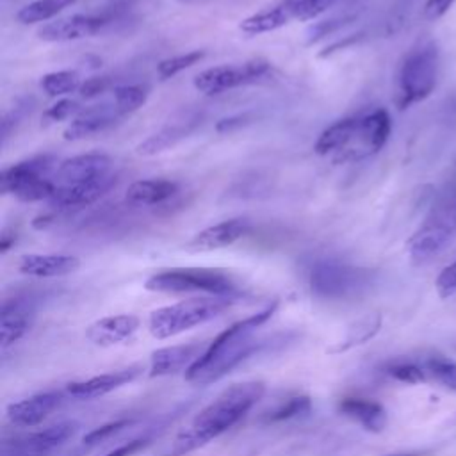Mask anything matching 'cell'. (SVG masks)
Instances as JSON below:
<instances>
[{
    "label": "cell",
    "instance_id": "obj_16",
    "mask_svg": "<svg viewBox=\"0 0 456 456\" xmlns=\"http://www.w3.org/2000/svg\"><path fill=\"white\" fill-rule=\"evenodd\" d=\"M105 23L107 20L103 16H94V14L64 16V18H57L53 21L45 23L37 30V37L48 43L77 41L100 32Z\"/></svg>",
    "mask_w": 456,
    "mask_h": 456
},
{
    "label": "cell",
    "instance_id": "obj_34",
    "mask_svg": "<svg viewBox=\"0 0 456 456\" xmlns=\"http://www.w3.org/2000/svg\"><path fill=\"white\" fill-rule=\"evenodd\" d=\"M387 374L397 381L410 383V385L426 381V378H428L426 369H422L420 365L411 363V362H394V363L387 365Z\"/></svg>",
    "mask_w": 456,
    "mask_h": 456
},
{
    "label": "cell",
    "instance_id": "obj_13",
    "mask_svg": "<svg viewBox=\"0 0 456 456\" xmlns=\"http://www.w3.org/2000/svg\"><path fill=\"white\" fill-rule=\"evenodd\" d=\"M116 183V175L102 176L96 180L86 182H73V183H57L53 196L48 200L52 208L66 210V208H78L94 203L103 194H107Z\"/></svg>",
    "mask_w": 456,
    "mask_h": 456
},
{
    "label": "cell",
    "instance_id": "obj_24",
    "mask_svg": "<svg viewBox=\"0 0 456 456\" xmlns=\"http://www.w3.org/2000/svg\"><path fill=\"white\" fill-rule=\"evenodd\" d=\"M294 18V0H285L278 5H273L269 9L258 11L248 18H244L239 23L240 32H244L246 36H260L265 32H273L278 30L281 27H285L287 23H290Z\"/></svg>",
    "mask_w": 456,
    "mask_h": 456
},
{
    "label": "cell",
    "instance_id": "obj_41",
    "mask_svg": "<svg viewBox=\"0 0 456 456\" xmlns=\"http://www.w3.org/2000/svg\"><path fill=\"white\" fill-rule=\"evenodd\" d=\"M454 2H456V0H428L426 5H424V16H426V20L435 21V20L442 18V16L452 7Z\"/></svg>",
    "mask_w": 456,
    "mask_h": 456
},
{
    "label": "cell",
    "instance_id": "obj_2",
    "mask_svg": "<svg viewBox=\"0 0 456 456\" xmlns=\"http://www.w3.org/2000/svg\"><path fill=\"white\" fill-rule=\"evenodd\" d=\"M276 308L278 301H273L256 314H251L223 330L214 340L208 342L205 353L183 374L185 379L192 385L216 383L240 365L248 356L260 351L265 342L255 338V333L273 317Z\"/></svg>",
    "mask_w": 456,
    "mask_h": 456
},
{
    "label": "cell",
    "instance_id": "obj_22",
    "mask_svg": "<svg viewBox=\"0 0 456 456\" xmlns=\"http://www.w3.org/2000/svg\"><path fill=\"white\" fill-rule=\"evenodd\" d=\"M18 271L32 278H59L75 273L80 260L73 255H41L27 253L18 258Z\"/></svg>",
    "mask_w": 456,
    "mask_h": 456
},
{
    "label": "cell",
    "instance_id": "obj_8",
    "mask_svg": "<svg viewBox=\"0 0 456 456\" xmlns=\"http://www.w3.org/2000/svg\"><path fill=\"white\" fill-rule=\"evenodd\" d=\"M306 285L315 297L328 301L354 299L372 285V273L347 262L322 258L310 264Z\"/></svg>",
    "mask_w": 456,
    "mask_h": 456
},
{
    "label": "cell",
    "instance_id": "obj_21",
    "mask_svg": "<svg viewBox=\"0 0 456 456\" xmlns=\"http://www.w3.org/2000/svg\"><path fill=\"white\" fill-rule=\"evenodd\" d=\"M139 326H141V319L134 314L107 315L87 326L86 338L94 346L109 347L130 338Z\"/></svg>",
    "mask_w": 456,
    "mask_h": 456
},
{
    "label": "cell",
    "instance_id": "obj_27",
    "mask_svg": "<svg viewBox=\"0 0 456 456\" xmlns=\"http://www.w3.org/2000/svg\"><path fill=\"white\" fill-rule=\"evenodd\" d=\"M75 0H34L21 7L16 12V20L23 25L30 23H41L53 16H57L61 11L69 7Z\"/></svg>",
    "mask_w": 456,
    "mask_h": 456
},
{
    "label": "cell",
    "instance_id": "obj_19",
    "mask_svg": "<svg viewBox=\"0 0 456 456\" xmlns=\"http://www.w3.org/2000/svg\"><path fill=\"white\" fill-rule=\"evenodd\" d=\"M142 372V365H128L118 370L103 372L82 381H71L66 387V392L75 399H96L112 390H118L128 383H132Z\"/></svg>",
    "mask_w": 456,
    "mask_h": 456
},
{
    "label": "cell",
    "instance_id": "obj_26",
    "mask_svg": "<svg viewBox=\"0 0 456 456\" xmlns=\"http://www.w3.org/2000/svg\"><path fill=\"white\" fill-rule=\"evenodd\" d=\"M194 128V125H167L164 128H160L159 132H155L153 135H150L148 139H144L141 144H137L135 153L142 155V157H151L157 153H162L169 148H173L176 142H180L182 139L187 137V134Z\"/></svg>",
    "mask_w": 456,
    "mask_h": 456
},
{
    "label": "cell",
    "instance_id": "obj_20",
    "mask_svg": "<svg viewBox=\"0 0 456 456\" xmlns=\"http://www.w3.org/2000/svg\"><path fill=\"white\" fill-rule=\"evenodd\" d=\"M251 230V223L246 217H233L226 219L221 223H216L212 226H207L200 230L192 240L189 242V248L196 251H212V249H221L226 246H232L248 232Z\"/></svg>",
    "mask_w": 456,
    "mask_h": 456
},
{
    "label": "cell",
    "instance_id": "obj_40",
    "mask_svg": "<svg viewBox=\"0 0 456 456\" xmlns=\"http://www.w3.org/2000/svg\"><path fill=\"white\" fill-rule=\"evenodd\" d=\"M150 444V438L148 436H139V438H132L121 445H118L116 449L105 452L103 456H132L139 451H142L146 445Z\"/></svg>",
    "mask_w": 456,
    "mask_h": 456
},
{
    "label": "cell",
    "instance_id": "obj_18",
    "mask_svg": "<svg viewBox=\"0 0 456 456\" xmlns=\"http://www.w3.org/2000/svg\"><path fill=\"white\" fill-rule=\"evenodd\" d=\"M109 175H112V159L105 153L91 151V153L75 155L59 162V167L55 171V182L73 183V182L96 180Z\"/></svg>",
    "mask_w": 456,
    "mask_h": 456
},
{
    "label": "cell",
    "instance_id": "obj_29",
    "mask_svg": "<svg viewBox=\"0 0 456 456\" xmlns=\"http://www.w3.org/2000/svg\"><path fill=\"white\" fill-rule=\"evenodd\" d=\"M150 89L141 84H123L112 87V103L119 110L121 116L135 112L148 100Z\"/></svg>",
    "mask_w": 456,
    "mask_h": 456
},
{
    "label": "cell",
    "instance_id": "obj_6",
    "mask_svg": "<svg viewBox=\"0 0 456 456\" xmlns=\"http://www.w3.org/2000/svg\"><path fill=\"white\" fill-rule=\"evenodd\" d=\"M235 301L237 297L228 296H203L157 308L150 314V333L159 340L176 337L216 319Z\"/></svg>",
    "mask_w": 456,
    "mask_h": 456
},
{
    "label": "cell",
    "instance_id": "obj_23",
    "mask_svg": "<svg viewBox=\"0 0 456 456\" xmlns=\"http://www.w3.org/2000/svg\"><path fill=\"white\" fill-rule=\"evenodd\" d=\"M338 411L358 422L370 433H381L387 426V410L381 403L367 397H344L338 401Z\"/></svg>",
    "mask_w": 456,
    "mask_h": 456
},
{
    "label": "cell",
    "instance_id": "obj_42",
    "mask_svg": "<svg viewBox=\"0 0 456 456\" xmlns=\"http://www.w3.org/2000/svg\"><path fill=\"white\" fill-rule=\"evenodd\" d=\"M16 242V233L14 232H9V230H4L2 235H0V251L2 253H7Z\"/></svg>",
    "mask_w": 456,
    "mask_h": 456
},
{
    "label": "cell",
    "instance_id": "obj_4",
    "mask_svg": "<svg viewBox=\"0 0 456 456\" xmlns=\"http://www.w3.org/2000/svg\"><path fill=\"white\" fill-rule=\"evenodd\" d=\"M456 237V180L445 185L424 221L411 233L406 242L411 264L424 265L444 251V248Z\"/></svg>",
    "mask_w": 456,
    "mask_h": 456
},
{
    "label": "cell",
    "instance_id": "obj_43",
    "mask_svg": "<svg viewBox=\"0 0 456 456\" xmlns=\"http://www.w3.org/2000/svg\"><path fill=\"white\" fill-rule=\"evenodd\" d=\"M388 456H415V454H388Z\"/></svg>",
    "mask_w": 456,
    "mask_h": 456
},
{
    "label": "cell",
    "instance_id": "obj_15",
    "mask_svg": "<svg viewBox=\"0 0 456 456\" xmlns=\"http://www.w3.org/2000/svg\"><path fill=\"white\" fill-rule=\"evenodd\" d=\"M208 342H189V344H176L166 346L151 353L150 358V378L171 376L178 372H187L198 358L205 353Z\"/></svg>",
    "mask_w": 456,
    "mask_h": 456
},
{
    "label": "cell",
    "instance_id": "obj_37",
    "mask_svg": "<svg viewBox=\"0 0 456 456\" xmlns=\"http://www.w3.org/2000/svg\"><path fill=\"white\" fill-rule=\"evenodd\" d=\"M80 112V107L75 100H59L57 103H53L52 107H48L45 112H43V121L45 125H50V123H59V121H64L68 118H71L73 114H78Z\"/></svg>",
    "mask_w": 456,
    "mask_h": 456
},
{
    "label": "cell",
    "instance_id": "obj_32",
    "mask_svg": "<svg viewBox=\"0 0 456 456\" xmlns=\"http://www.w3.org/2000/svg\"><path fill=\"white\" fill-rule=\"evenodd\" d=\"M205 55H207L205 50H191L187 53L167 57L157 64V75L160 80H167V78L178 75L180 71L198 64Z\"/></svg>",
    "mask_w": 456,
    "mask_h": 456
},
{
    "label": "cell",
    "instance_id": "obj_35",
    "mask_svg": "<svg viewBox=\"0 0 456 456\" xmlns=\"http://www.w3.org/2000/svg\"><path fill=\"white\" fill-rule=\"evenodd\" d=\"M340 2L344 0H294V18L299 21L314 20Z\"/></svg>",
    "mask_w": 456,
    "mask_h": 456
},
{
    "label": "cell",
    "instance_id": "obj_17",
    "mask_svg": "<svg viewBox=\"0 0 456 456\" xmlns=\"http://www.w3.org/2000/svg\"><path fill=\"white\" fill-rule=\"evenodd\" d=\"M121 118L123 116L119 114V110L116 109L112 100L102 102V103L82 109L64 128L62 137L66 141H78V139H84V137H89V135L107 130Z\"/></svg>",
    "mask_w": 456,
    "mask_h": 456
},
{
    "label": "cell",
    "instance_id": "obj_3",
    "mask_svg": "<svg viewBox=\"0 0 456 456\" xmlns=\"http://www.w3.org/2000/svg\"><path fill=\"white\" fill-rule=\"evenodd\" d=\"M392 119L388 110L374 109L370 112L335 121L321 132L314 150L335 164L360 162L376 155L388 141Z\"/></svg>",
    "mask_w": 456,
    "mask_h": 456
},
{
    "label": "cell",
    "instance_id": "obj_14",
    "mask_svg": "<svg viewBox=\"0 0 456 456\" xmlns=\"http://www.w3.org/2000/svg\"><path fill=\"white\" fill-rule=\"evenodd\" d=\"M62 401H64L62 392H57V390L37 392L25 399L7 404L5 413L12 426L32 428L46 420L62 404Z\"/></svg>",
    "mask_w": 456,
    "mask_h": 456
},
{
    "label": "cell",
    "instance_id": "obj_36",
    "mask_svg": "<svg viewBox=\"0 0 456 456\" xmlns=\"http://www.w3.org/2000/svg\"><path fill=\"white\" fill-rule=\"evenodd\" d=\"M132 424H134L132 419H119V420H112V422H107V424H103V426H98V428H94L93 431H89V433L84 436V444H87V445L100 444V442L110 438L112 435L119 433L121 429H125V428H128V426H132Z\"/></svg>",
    "mask_w": 456,
    "mask_h": 456
},
{
    "label": "cell",
    "instance_id": "obj_25",
    "mask_svg": "<svg viewBox=\"0 0 456 456\" xmlns=\"http://www.w3.org/2000/svg\"><path fill=\"white\" fill-rule=\"evenodd\" d=\"M178 192V183L166 178L135 180L126 189V201L137 207H151L167 201Z\"/></svg>",
    "mask_w": 456,
    "mask_h": 456
},
{
    "label": "cell",
    "instance_id": "obj_28",
    "mask_svg": "<svg viewBox=\"0 0 456 456\" xmlns=\"http://www.w3.org/2000/svg\"><path fill=\"white\" fill-rule=\"evenodd\" d=\"M381 326V315L379 314H374V315H367L360 321H356V324H353L347 331V335L344 337V340L333 347L328 349V353H342V351H347L354 346H360V344H365L369 338H372Z\"/></svg>",
    "mask_w": 456,
    "mask_h": 456
},
{
    "label": "cell",
    "instance_id": "obj_39",
    "mask_svg": "<svg viewBox=\"0 0 456 456\" xmlns=\"http://www.w3.org/2000/svg\"><path fill=\"white\" fill-rule=\"evenodd\" d=\"M110 87H112V82H110L109 77H91V78H86L80 84L78 94L86 100H91V98H96V96L103 94Z\"/></svg>",
    "mask_w": 456,
    "mask_h": 456
},
{
    "label": "cell",
    "instance_id": "obj_11",
    "mask_svg": "<svg viewBox=\"0 0 456 456\" xmlns=\"http://www.w3.org/2000/svg\"><path fill=\"white\" fill-rule=\"evenodd\" d=\"M78 424L73 420H64L52 424L41 431L30 433L27 436L2 442L0 456H46L57 447H61L77 431Z\"/></svg>",
    "mask_w": 456,
    "mask_h": 456
},
{
    "label": "cell",
    "instance_id": "obj_30",
    "mask_svg": "<svg viewBox=\"0 0 456 456\" xmlns=\"http://www.w3.org/2000/svg\"><path fill=\"white\" fill-rule=\"evenodd\" d=\"M80 77L77 71L71 69H62V71H52L41 77V89L52 96H64L69 93H75L80 89Z\"/></svg>",
    "mask_w": 456,
    "mask_h": 456
},
{
    "label": "cell",
    "instance_id": "obj_33",
    "mask_svg": "<svg viewBox=\"0 0 456 456\" xmlns=\"http://www.w3.org/2000/svg\"><path fill=\"white\" fill-rule=\"evenodd\" d=\"M426 372L456 394V362L447 358H431L426 362Z\"/></svg>",
    "mask_w": 456,
    "mask_h": 456
},
{
    "label": "cell",
    "instance_id": "obj_31",
    "mask_svg": "<svg viewBox=\"0 0 456 456\" xmlns=\"http://www.w3.org/2000/svg\"><path fill=\"white\" fill-rule=\"evenodd\" d=\"M312 410V399L305 394L299 395H292L287 401H283L278 408H274L273 411L267 413L265 422H283V420H292V419H299L308 415Z\"/></svg>",
    "mask_w": 456,
    "mask_h": 456
},
{
    "label": "cell",
    "instance_id": "obj_1",
    "mask_svg": "<svg viewBox=\"0 0 456 456\" xmlns=\"http://www.w3.org/2000/svg\"><path fill=\"white\" fill-rule=\"evenodd\" d=\"M265 394L264 381H240L219 392L175 436L171 456H185L232 429Z\"/></svg>",
    "mask_w": 456,
    "mask_h": 456
},
{
    "label": "cell",
    "instance_id": "obj_7",
    "mask_svg": "<svg viewBox=\"0 0 456 456\" xmlns=\"http://www.w3.org/2000/svg\"><path fill=\"white\" fill-rule=\"evenodd\" d=\"M57 157L43 153L27 160L16 162L0 173V192L12 194L16 200L25 203L48 201L57 187L55 171Z\"/></svg>",
    "mask_w": 456,
    "mask_h": 456
},
{
    "label": "cell",
    "instance_id": "obj_38",
    "mask_svg": "<svg viewBox=\"0 0 456 456\" xmlns=\"http://www.w3.org/2000/svg\"><path fill=\"white\" fill-rule=\"evenodd\" d=\"M435 287H436V292L442 299L445 297H451L452 294H456V260L451 262L449 265H445L436 280H435Z\"/></svg>",
    "mask_w": 456,
    "mask_h": 456
},
{
    "label": "cell",
    "instance_id": "obj_5",
    "mask_svg": "<svg viewBox=\"0 0 456 456\" xmlns=\"http://www.w3.org/2000/svg\"><path fill=\"white\" fill-rule=\"evenodd\" d=\"M440 71V52L433 39L417 41L404 59L397 73L395 105L404 110L424 102L436 87Z\"/></svg>",
    "mask_w": 456,
    "mask_h": 456
},
{
    "label": "cell",
    "instance_id": "obj_12",
    "mask_svg": "<svg viewBox=\"0 0 456 456\" xmlns=\"http://www.w3.org/2000/svg\"><path fill=\"white\" fill-rule=\"evenodd\" d=\"M36 315L32 297L14 296L2 301L0 306V346L2 349L12 346L27 335Z\"/></svg>",
    "mask_w": 456,
    "mask_h": 456
},
{
    "label": "cell",
    "instance_id": "obj_10",
    "mask_svg": "<svg viewBox=\"0 0 456 456\" xmlns=\"http://www.w3.org/2000/svg\"><path fill=\"white\" fill-rule=\"evenodd\" d=\"M271 73V64L264 59H251L242 64H221L203 69L194 77V87L203 94H221L224 91L256 84Z\"/></svg>",
    "mask_w": 456,
    "mask_h": 456
},
{
    "label": "cell",
    "instance_id": "obj_9",
    "mask_svg": "<svg viewBox=\"0 0 456 456\" xmlns=\"http://www.w3.org/2000/svg\"><path fill=\"white\" fill-rule=\"evenodd\" d=\"M144 287L151 292L183 294L205 292L208 296L239 297L240 289L237 281L221 269L208 267H173L151 274Z\"/></svg>",
    "mask_w": 456,
    "mask_h": 456
}]
</instances>
